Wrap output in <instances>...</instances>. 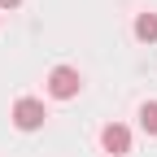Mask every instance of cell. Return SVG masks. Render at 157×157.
<instances>
[{"label":"cell","mask_w":157,"mask_h":157,"mask_svg":"<svg viewBox=\"0 0 157 157\" xmlns=\"http://www.w3.org/2000/svg\"><path fill=\"white\" fill-rule=\"evenodd\" d=\"M78 87H83V78H78L74 66H57V70L48 74V96H57V101H74Z\"/></svg>","instance_id":"cell-1"},{"label":"cell","mask_w":157,"mask_h":157,"mask_svg":"<svg viewBox=\"0 0 157 157\" xmlns=\"http://www.w3.org/2000/svg\"><path fill=\"white\" fill-rule=\"evenodd\" d=\"M44 101H35V96H22V101L13 105V127L17 131H39L44 127Z\"/></svg>","instance_id":"cell-2"},{"label":"cell","mask_w":157,"mask_h":157,"mask_svg":"<svg viewBox=\"0 0 157 157\" xmlns=\"http://www.w3.org/2000/svg\"><path fill=\"white\" fill-rule=\"evenodd\" d=\"M101 144H105V153H113V157H127V153H131V131H127L122 122H109V127L101 131Z\"/></svg>","instance_id":"cell-3"},{"label":"cell","mask_w":157,"mask_h":157,"mask_svg":"<svg viewBox=\"0 0 157 157\" xmlns=\"http://www.w3.org/2000/svg\"><path fill=\"white\" fill-rule=\"evenodd\" d=\"M135 39H144V44L157 39V13H140L135 17Z\"/></svg>","instance_id":"cell-4"},{"label":"cell","mask_w":157,"mask_h":157,"mask_svg":"<svg viewBox=\"0 0 157 157\" xmlns=\"http://www.w3.org/2000/svg\"><path fill=\"white\" fill-rule=\"evenodd\" d=\"M140 127H144L148 135H157V101H144V105H140Z\"/></svg>","instance_id":"cell-5"},{"label":"cell","mask_w":157,"mask_h":157,"mask_svg":"<svg viewBox=\"0 0 157 157\" xmlns=\"http://www.w3.org/2000/svg\"><path fill=\"white\" fill-rule=\"evenodd\" d=\"M17 5H22V0H0V9H17Z\"/></svg>","instance_id":"cell-6"}]
</instances>
